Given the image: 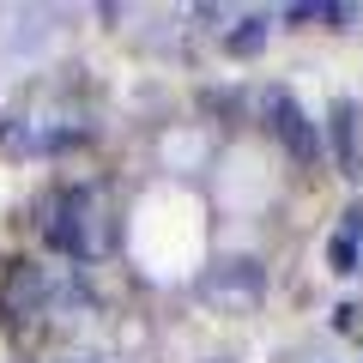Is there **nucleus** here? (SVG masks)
Listing matches in <instances>:
<instances>
[{
	"instance_id": "1",
	"label": "nucleus",
	"mask_w": 363,
	"mask_h": 363,
	"mask_svg": "<svg viewBox=\"0 0 363 363\" xmlns=\"http://www.w3.org/2000/svg\"><path fill=\"white\" fill-rule=\"evenodd\" d=\"M43 236H49V248L79 255V260H97V255L109 248L104 224H97V200H91L85 188H67V194L43 212Z\"/></svg>"
},
{
	"instance_id": "3",
	"label": "nucleus",
	"mask_w": 363,
	"mask_h": 363,
	"mask_svg": "<svg viewBox=\"0 0 363 363\" xmlns=\"http://www.w3.org/2000/svg\"><path fill=\"white\" fill-rule=\"evenodd\" d=\"M272 128H279V140L297 152V164H315V133H309V116L297 109V97H285V91H272Z\"/></svg>"
},
{
	"instance_id": "4",
	"label": "nucleus",
	"mask_w": 363,
	"mask_h": 363,
	"mask_svg": "<svg viewBox=\"0 0 363 363\" xmlns=\"http://www.w3.org/2000/svg\"><path fill=\"white\" fill-rule=\"evenodd\" d=\"M260 43H267V30H260V18H242V30H230V55H255Z\"/></svg>"
},
{
	"instance_id": "2",
	"label": "nucleus",
	"mask_w": 363,
	"mask_h": 363,
	"mask_svg": "<svg viewBox=\"0 0 363 363\" xmlns=\"http://www.w3.org/2000/svg\"><path fill=\"white\" fill-rule=\"evenodd\" d=\"M43 303H49V272L18 260V267L0 279V309L13 315V321H30V315H43Z\"/></svg>"
}]
</instances>
